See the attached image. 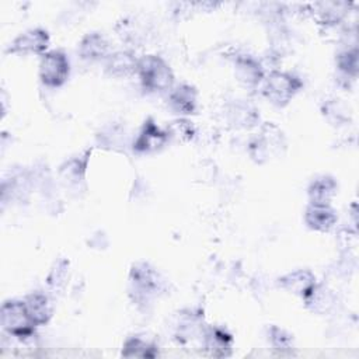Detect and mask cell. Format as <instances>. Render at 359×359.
Instances as JSON below:
<instances>
[{"label":"cell","instance_id":"2e32d148","mask_svg":"<svg viewBox=\"0 0 359 359\" xmlns=\"http://www.w3.org/2000/svg\"><path fill=\"white\" fill-rule=\"evenodd\" d=\"M231 338L222 330H210L205 335V346L215 356H224L226 351L230 349Z\"/></svg>","mask_w":359,"mask_h":359},{"label":"cell","instance_id":"6da1fadb","mask_svg":"<svg viewBox=\"0 0 359 359\" xmlns=\"http://www.w3.org/2000/svg\"><path fill=\"white\" fill-rule=\"evenodd\" d=\"M136 72L143 87L150 91H164L172 87L174 74L170 66L158 56L149 55L139 59Z\"/></svg>","mask_w":359,"mask_h":359},{"label":"cell","instance_id":"9c48e42d","mask_svg":"<svg viewBox=\"0 0 359 359\" xmlns=\"http://www.w3.org/2000/svg\"><path fill=\"white\" fill-rule=\"evenodd\" d=\"M167 140V135L160 130L154 123L147 122L144 123L142 132L139 133L137 139L135 140V150L137 151H151L161 147Z\"/></svg>","mask_w":359,"mask_h":359},{"label":"cell","instance_id":"5b68a950","mask_svg":"<svg viewBox=\"0 0 359 359\" xmlns=\"http://www.w3.org/2000/svg\"><path fill=\"white\" fill-rule=\"evenodd\" d=\"M49 45V35L42 28H32L20 34L11 43L10 50L15 53H41Z\"/></svg>","mask_w":359,"mask_h":359},{"label":"cell","instance_id":"d6986e66","mask_svg":"<svg viewBox=\"0 0 359 359\" xmlns=\"http://www.w3.org/2000/svg\"><path fill=\"white\" fill-rule=\"evenodd\" d=\"M338 66L346 74L355 76L358 72V52L356 49H348L338 56Z\"/></svg>","mask_w":359,"mask_h":359},{"label":"cell","instance_id":"8fae6325","mask_svg":"<svg viewBox=\"0 0 359 359\" xmlns=\"http://www.w3.org/2000/svg\"><path fill=\"white\" fill-rule=\"evenodd\" d=\"M170 104L180 114H191L196 105V93L191 86L181 84L170 93Z\"/></svg>","mask_w":359,"mask_h":359},{"label":"cell","instance_id":"e0dca14e","mask_svg":"<svg viewBox=\"0 0 359 359\" xmlns=\"http://www.w3.org/2000/svg\"><path fill=\"white\" fill-rule=\"evenodd\" d=\"M317 7H320L317 13L320 14L321 20L325 22L339 21L346 10L345 3H318Z\"/></svg>","mask_w":359,"mask_h":359},{"label":"cell","instance_id":"8992f818","mask_svg":"<svg viewBox=\"0 0 359 359\" xmlns=\"http://www.w3.org/2000/svg\"><path fill=\"white\" fill-rule=\"evenodd\" d=\"M130 282L133 285L136 299L147 300L150 296L156 294V292L160 289V280H158L157 272L144 264L135 266L132 269Z\"/></svg>","mask_w":359,"mask_h":359},{"label":"cell","instance_id":"4fadbf2b","mask_svg":"<svg viewBox=\"0 0 359 359\" xmlns=\"http://www.w3.org/2000/svg\"><path fill=\"white\" fill-rule=\"evenodd\" d=\"M337 191V184L330 177H318L309 187V196L311 203L328 205L330 199Z\"/></svg>","mask_w":359,"mask_h":359},{"label":"cell","instance_id":"3957f363","mask_svg":"<svg viewBox=\"0 0 359 359\" xmlns=\"http://www.w3.org/2000/svg\"><path fill=\"white\" fill-rule=\"evenodd\" d=\"M299 87L300 83L296 77L283 72H271L264 79L262 93L271 102L285 105L292 100Z\"/></svg>","mask_w":359,"mask_h":359},{"label":"cell","instance_id":"ac0fdd59","mask_svg":"<svg viewBox=\"0 0 359 359\" xmlns=\"http://www.w3.org/2000/svg\"><path fill=\"white\" fill-rule=\"evenodd\" d=\"M153 345H150L149 342H144L140 338H132L125 344V351L123 355L125 356H153L154 352L153 351Z\"/></svg>","mask_w":359,"mask_h":359},{"label":"cell","instance_id":"277c9868","mask_svg":"<svg viewBox=\"0 0 359 359\" xmlns=\"http://www.w3.org/2000/svg\"><path fill=\"white\" fill-rule=\"evenodd\" d=\"M69 59L60 50H50L45 53L39 65V77L42 83L49 87L62 86L69 76Z\"/></svg>","mask_w":359,"mask_h":359},{"label":"cell","instance_id":"44dd1931","mask_svg":"<svg viewBox=\"0 0 359 359\" xmlns=\"http://www.w3.org/2000/svg\"><path fill=\"white\" fill-rule=\"evenodd\" d=\"M236 109H237V112H238V111H243V112H245V111L248 109V107H247V108H244V107H243V108H241V107H238V108H236ZM238 115H240V114H234V116H236V118H237ZM251 118H252V114H251V112H248V114H244V115H243V123H244L245 121H247V122H250V119H251Z\"/></svg>","mask_w":359,"mask_h":359},{"label":"cell","instance_id":"52a82bcc","mask_svg":"<svg viewBox=\"0 0 359 359\" xmlns=\"http://www.w3.org/2000/svg\"><path fill=\"white\" fill-rule=\"evenodd\" d=\"M307 226L313 230L328 231L337 223V215L330 208V205H317L311 203L304 215Z\"/></svg>","mask_w":359,"mask_h":359},{"label":"cell","instance_id":"5bb4252c","mask_svg":"<svg viewBox=\"0 0 359 359\" xmlns=\"http://www.w3.org/2000/svg\"><path fill=\"white\" fill-rule=\"evenodd\" d=\"M80 53L86 59H101L108 53V42L100 34H88L80 43Z\"/></svg>","mask_w":359,"mask_h":359},{"label":"cell","instance_id":"ffe728a7","mask_svg":"<svg viewBox=\"0 0 359 359\" xmlns=\"http://www.w3.org/2000/svg\"><path fill=\"white\" fill-rule=\"evenodd\" d=\"M272 341L275 344V346H278L279 349H286L290 344V337L286 335L282 330L279 328H272Z\"/></svg>","mask_w":359,"mask_h":359},{"label":"cell","instance_id":"7a4b0ae2","mask_svg":"<svg viewBox=\"0 0 359 359\" xmlns=\"http://www.w3.org/2000/svg\"><path fill=\"white\" fill-rule=\"evenodd\" d=\"M1 325L10 335L22 339L31 337L35 327L24 302L17 300H10L3 304Z\"/></svg>","mask_w":359,"mask_h":359},{"label":"cell","instance_id":"7c38bea8","mask_svg":"<svg viewBox=\"0 0 359 359\" xmlns=\"http://www.w3.org/2000/svg\"><path fill=\"white\" fill-rule=\"evenodd\" d=\"M105 67L109 74L116 77H125L136 72L137 60L128 52H115L108 56Z\"/></svg>","mask_w":359,"mask_h":359},{"label":"cell","instance_id":"30bf717a","mask_svg":"<svg viewBox=\"0 0 359 359\" xmlns=\"http://www.w3.org/2000/svg\"><path fill=\"white\" fill-rule=\"evenodd\" d=\"M24 304L27 307V311L34 321L35 325L45 324L50 317V306L49 300L42 293H31L25 297Z\"/></svg>","mask_w":359,"mask_h":359},{"label":"cell","instance_id":"ba28073f","mask_svg":"<svg viewBox=\"0 0 359 359\" xmlns=\"http://www.w3.org/2000/svg\"><path fill=\"white\" fill-rule=\"evenodd\" d=\"M280 285L289 292L300 294L306 299L316 287V278L310 271L299 269L285 275L280 279Z\"/></svg>","mask_w":359,"mask_h":359},{"label":"cell","instance_id":"9a60e30c","mask_svg":"<svg viewBox=\"0 0 359 359\" xmlns=\"http://www.w3.org/2000/svg\"><path fill=\"white\" fill-rule=\"evenodd\" d=\"M236 70L241 81H244L248 86H254L261 81L262 79V70L259 65L251 59V57H238L236 62Z\"/></svg>","mask_w":359,"mask_h":359}]
</instances>
